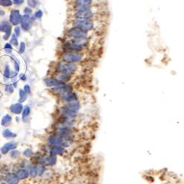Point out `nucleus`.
<instances>
[{
	"label": "nucleus",
	"mask_w": 184,
	"mask_h": 184,
	"mask_svg": "<svg viewBox=\"0 0 184 184\" xmlns=\"http://www.w3.org/2000/svg\"><path fill=\"white\" fill-rule=\"evenodd\" d=\"M26 76H25L24 74H22V75H20V79L22 80H26Z\"/></svg>",
	"instance_id": "41"
},
{
	"label": "nucleus",
	"mask_w": 184,
	"mask_h": 184,
	"mask_svg": "<svg viewBox=\"0 0 184 184\" xmlns=\"http://www.w3.org/2000/svg\"><path fill=\"white\" fill-rule=\"evenodd\" d=\"M29 172L30 173V175L32 177H35L38 175V169L35 167H29Z\"/></svg>",
	"instance_id": "25"
},
{
	"label": "nucleus",
	"mask_w": 184,
	"mask_h": 184,
	"mask_svg": "<svg viewBox=\"0 0 184 184\" xmlns=\"http://www.w3.org/2000/svg\"><path fill=\"white\" fill-rule=\"evenodd\" d=\"M16 175L19 179H26L29 176V172L26 170H20L17 172Z\"/></svg>",
	"instance_id": "17"
},
{
	"label": "nucleus",
	"mask_w": 184,
	"mask_h": 184,
	"mask_svg": "<svg viewBox=\"0 0 184 184\" xmlns=\"http://www.w3.org/2000/svg\"><path fill=\"white\" fill-rule=\"evenodd\" d=\"M76 13L75 16L77 19H90L93 16V13L89 7H80L78 6V8H76Z\"/></svg>",
	"instance_id": "2"
},
{
	"label": "nucleus",
	"mask_w": 184,
	"mask_h": 184,
	"mask_svg": "<svg viewBox=\"0 0 184 184\" xmlns=\"http://www.w3.org/2000/svg\"><path fill=\"white\" fill-rule=\"evenodd\" d=\"M24 155L26 157H30L32 155V151L31 149H27L25 150L24 152Z\"/></svg>",
	"instance_id": "29"
},
{
	"label": "nucleus",
	"mask_w": 184,
	"mask_h": 184,
	"mask_svg": "<svg viewBox=\"0 0 184 184\" xmlns=\"http://www.w3.org/2000/svg\"><path fill=\"white\" fill-rule=\"evenodd\" d=\"M0 31L1 32H5V35H4L3 38L4 40H7L8 39L9 36L10 35V33H11V27L7 22H1L0 24Z\"/></svg>",
	"instance_id": "8"
},
{
	"label": "nucleus",
	"mask_w": 184,
	"mask_h": 184,
	"mask_svg": "<svg viewBox=\"0 0 184 184\" xmlns=\"http://www.w3.org/2000/svg\"><path fill=\"white\" fill-rule=\"evenodd\" d=\"M23 2H24V0H16V1H14V4H20Z\"/></svg>",
	"instance_id": "40"
},
{
	"label": "nucleus",
	"mask_w": 184,
	"mask_h": 184,
	"mask_svg": "<svg viewBox=\"0 0 184 184\" xmlns=\"http://www.w3.org/2000/svg\"><path fill=\"white\" fill-rule=\"evenodd\" d=\"M29 112H30V108H29V107L28 105H27L24 109L23 113H22V118H23V119H24L26 117H27L29 116Z\"/></svg>",
	"instance_id": "24"
},
{
	"label": "nucleus",
	"mask_w": 184,
	"mask_h": 184,
	"mask_svg": "<svg viewBox=\"0 0 184 184\" xmlns=\"http://www.w3.org/2000/svg\"><path fill=\"white\" fill-rule=\"evenodd\" d=\"M12 117L9 114H6L3 119H1V125L2 126H8L11 123Z\"/></svg>",
	"instance_id": "19"
},
{
	"label": "nucleus",
	"mask_w": 184,
	"mask_h": 184,
	"mask_svg": "<svg viewBox=\"0 0 184 184\" xmlns=\"http://www.w3.org/2000/svg\"><path fill=\"white\" fill-rule=\"evenodd\" d=\"M24 13H25V15H29L30 13H32V9H30L29 7H25L24 10Z\"/></svg>",
	"instance_id": "34"
},
{
	"label": "nucleus",
	"mask_w": 184,
	"mask_h": 184,
	"mask_svg": "<svg viewBox=\"0 0 184 184\" xmlns=\"http://www.w3.org/2000/svg\"><path fill=\"white\" fill-rule=\"evenodd\" d=\"M58 70L60 72H65V73L72 74L76 70V66L73 63H60L58 65Z\"/></svg>",
	"instance_id": "4"
},
{
	"label": "nucleus",
	"mask_w": 184,
	"mask_h": 184,
	"mask_svg": "<svg viewBox=\"0 0 184 184\" xmlns=\"http://www.w3.org/2000/svg\"><path fill=\"white\" fill-rule=\"evenodd\" d=\"M31 22H32V20H31V18H29V16L24 15V16H22L20 20L22 29L25 31H27L28 29H29L31 27Z\"/></svg>",
	"instance_id": "9"
},
{
	"label": "nucleus",
	"mask_w": 184,
	"mask_h": 184,
	"mask_svg": "<svg viewBox=\"0 0 184 184\" xmlns=\"http://www.w3.org/2000/svg\"><path fill=\"white\" fill-rule=\"evenodd\" d=\"M1 184H6V183H1Z\"/></svg>",
	"instance_id": "45"
},
{
	"label": "nucleus",
	"mask_w": 184,
	"mask_h": 184,
	"mask_svg": "<svg viewBox=\"0 0 184 184\" xmlns=\"http://www.w3.org/2000/svg\"><path fill=\"white\" fill-rule=\"evenodd\" d=\"M17 147V144L15 143V142H8V143L5 144L1 148V153L3 154H5L7 153V152L10 150H15L16 148Z\"/></svg>",
	"instance_id": "11"
},
{
	"label": "nucleus",
	"mask_w": 184,
	"mask_h": 184,
	"mask_svg": "<svg viewBox=\"0 0 184 184\" xmlns=\"http://www.w3.org/2000/svg\"><path fill=\"white\" fill-rule=\"evenodd\" d=\"M26 99H27V93H25L24 90L21 89L20 91H19V103L24 102V101L26 100Z\"/></svg>",
	"instance_id": "22"
},
{
	"label": "nucleus",
	"mask_w": 184,
	"mask_h": 184,
	"mask_svg": "<svg viewBox=\"0 0 184 184\" xmlns=\"http://www.w3.org/2000/svg\"><path fill=\"white\" fill-rule=\"evenodd\" d=\"M64 152V148L61 146H54L50 150V155L55 156L57 155H62Z\"/></svg>",
	"instance_id": "14"
},
{
	"label": "nucleus",
	"mask_w": 184,
	"mask_h": 184,
	"mask_svg": "<svg viewBox=\"0 0 184 184\" xmlns=\"http://www.w3.org/2000/svg\"><path fill=\"white\" fill-rule=\"evenodd\" d=\"M14 65H15V69H16V72H18L19 71V64H18L16 62H15L14 63Z\"/></svg>",
	"instance_id": "39"
},
{
	"label": "nucleus",
	"mask_w": 184,
	"mask_h": 184,
	"mask_svg": "<svg viewBox=\"0 0 184 184\" xmlns=\"http://www.w3.org/2000/svg\"><path fill=\"white\" fill-rule=\"evenodd\" d=\"M4 50L8 53L11 52L12 47L11 45H10V44H8V43H7V44H5V46H4Z\"/></svg>",
	"instance_id": "31"
},
{
	"label": "nucleus",
	"mask_w": 184,
	"mask_h": 184,
	"mask_svg": "<svg viewBox=\"0 0 184 184\" xmlns=\"http://www.w3.org/2000/svg\"><path fill=\"white\" fill-rule=\"evenodd\" d=\"M73 25L77 28L82 29L87 32V31L91 30L93 27V23L89 19H76L73 22Z\"/></svg>",
	"instance_id": "1"
},
{
	"label": "nucleus",
	"mask_w": 184,
	"mask_h": 184,
	"mask_svg": "<svg viewBox=\"0 0 184 184\" xmlns=\"http://www.w3.org/2000/svg\"><path fill=\"white\" fill-rule=\"evenodd\" d=\"M3 15H4V12L3 10H0V16H3Z\"/></svg>",
	"instance_id": "42"
},
{
	"label": "nucleus",
	"mask_w": 184,
	"mask_h": 184,
	"mask_svg": "<svg viewBox=\"0 0 184 184\" xmlns=\"http://www.w3.org/2000/svg\"><path fill=\"white\" fill-rule=\"evenodd\" d=\"M10 43H11L14 46H18V40H17V38L16 37V35H12V38H11V40H10Z\"/></svg>",
	"instance_id": "27"
},
{
	"label": "nucleus",
	"mask_w": 184,
	"mask_h": 184,
	"mask_svg": "<svg viewBox=\"0 0 184 184\" xmlns=\"http://www.w3.org/2000/svg\"><path fill=\"white\" fill-rule=\"evenodd\" d=\"M27 4L30 7H35L37 4V0H28Z\"/></svg>",
	"instance_id": "28"
},
{
	"label": "nucleus",
	"mask_w": 184,
	"mask_h": 184,
	"mask_svg": "<svg viewBox=\"0 0 184 184\" xmlns=\"http://www.w3.org/2000/svg\"><path fill=\"white\" fill-rule=\"evenodd\" d=\"M4 75L6 78H9L10 77V69H9L8 66H6L5 69H4Z\"/></svg>",
	"instance_id": "26"
},
{
	"label": "nucleus",
	"mask_w": 184,
	"mask_h": 184,
	"mask_svg": "<svg viewBox=\"0 0 184 184\" xmlns=\"http://www.w3.org/2000/svg\"><path fill=\"white\" fill-rule=\"evenodd\" d=\"M25 50V44L24 42H22L20 44V53H24Z\"/></svg>",
	"instance_id": "36"
},
{
	"label": "nucleus",
	"mask_w": 184,
	"mask_h": 184,
	"mask_svg": "<svg viewBox=\"0 0 184 184\" xmlns=\"http://www.w3.org/2000/svg\"><path fill=\"white\" fill-rule=\"evenodd\" d=\"M71 78V75L70 74L68 73H65V72H59V74L58 75L57 79L58 80L62 81V82H66V81H68Z\"/></svg>",
	"instance_id": "16"
},
{
	"label": "nucleus",
	"mask_w": 184,
	"mask_h": 184,
	"mask_svg": "<svg viewBox=\"0 0 184 184\" xmlns=\"http://www.w3.org/2000/svg\"><path fill=\"white\" fill-rule=\"evenodd\" d=\"M65 108H67L69 111L77 112V111L80 109V102H78L77 99H75V100L71 101V102H68L67 105H66Z\"/></svg>",
	"instance_id": "10"
},
{
	"label": "nucleus",
	"mask_w": 184,
	"mask_h": 184,
	"mask_svg": "<svg viewBox=\"0 0 184 184\" xmlns=\"http://www.w3.org/2000/svg\"><path fill=\"white\" fill-rule=\"evenodd\" d=\"M19 154L20 153H19V151L14 150V151H13V152H10V157L13 158H16L19 156Z\"/></svg>",
	"instance_id": "30"
},
{
	"label": "nucleus",
	"mask_w": 184,
	"mask_h": 184,
	"mask_svg": "<svg viewBox=\"0 0 184 184\" xmlns=\"http://www.w3.org/2000/svg\"><path fill=\"white\" fill-rule=\"evenodd\" d=\"M15 33H16V36H19V35H20L21 31H20V28H19V27H16L15 28Z\"/></svg>",
	"instance_id": "38"
},
{
	"label": "nucleus",
	"mask_w": 184,
	"mask_h": 184,
	"mask_svg": "<svg viewBox=\"0 0 184 184\" xmlns=\"http://www.w3.org/2000/svg\"><path fill=\"white\" fill-rule=\"evenodd\" d=\"M6 91L9 92V93H13V87L12 85H6L5 86Z\"/></svg>",
	"instance_id": "32"
},
{
	"label": "nucleus",
	"mask_w": 184,
	"mask_h": 184,
	"mask_svg": "<svg viewBox=\"0 0 184 184\" xmlns=\"http://www.w3.org/2000/svg\"><path fill=\"white\" fill-rule=\"evenodd\" d=\"M13 2L11 0H0V5L3 7H10L12 5Z\"/></svg>",
	"instance_id": "23"
},
{
	"label": "nucleus",
	"mask_w": 184,
	"mask_h": 184,
	"mask_svg": "<svg viewBox=\"0 0 184 184\" xmlns=\"http://www.w3.org/2000/svg\"><path fill=\"white\" fill-rule=\"evenodd\" d=\"M44 172H45V167H44V166H41V167L38 169V174L39 175H41Z\"/></svg>",
	"instance_id": "33"
},
{
	"label": "nucleus",
	"mask_w": 184,
	"mask_h": 184,
	"mask_svg": "<svg viewBox=\"0 0 184 184\" xmlns=\"http://www.w3.org/2000/svg\"><path fill=\"white\" fill-rule=\"evenodd\" d=\"M46 165L47 166H53L56 163V157L55 156H50L47 157L44 161Z\"/></svg>",
	"instance_id": "20"
},
{
	"label": "nucleus",
	"mask_w": 184,
	"mask_h": 184,
	"mask_svg": "<svg viewBox=\"0 0 184 184\" xmlns=\"http://www.w3.org/2000/svg\"><path fill=\"white\" fill-rule=\"evenodd\" d=\"M16 1V0H13V1Z\"/></svg>",
	"instance_id": "46"
},
{
	"label": "nucleus",
	"mask_w": 184,
	"mask_h": 184,
	"mask_svg": "<svg viewBox=\"0 0 184 184\" xmlns=\"http://www.w3.org/2000/svg\"><path fill=\"white\" fill-rule=\"evenodd\" d=\"M22 109H23V107L21 103L13 104L10 107V111L14 114H20L22 113Z\"/></svg>",
	"instance_id": "15"
},
{
	"label": "nucleus",
	"mask_w": 184,
	"mask_h": 184,
	"mask_svg": "<svg viewBox=\"0 0 184 184\" xmlns=\"http://www.w3.org/2000/svg\"><path fill=\"white\" fill-rule=\"evenodd\" d=\"M0 158H1V155H0Z\"/></svg>",
	"instance_id": "44"
},
{
	"label": "nucleus",
	"mask_w": 184,
	"mask_h": 184,
	"mask_svg": "<svg viewBox=\"0 0 184 184\" xmlns=\"http://www.w3.org/2000/svg\"><path fill=\"white\" fill-rule=\"evenodd\" d=\"M45 82L46 85L47 86L50 87H61L65 85V83L62 81L58 80V79H55V78H49L45 79L44 80Z\"/></svg>",
	"instance_id": "7"
},
{
	"label": "nucleus",
	"mask_w": 184,
	"mask_h": 184,
	"mask_svg": "<svg viewBox=\"0 0 184 184\" xmlns=\"http://www.w3.org/2000/svg\"><path fill=\"white\" fill-rule=\"evenodd\" d=\"M13 86H14L15 88H16V87H17V82L14 83H13Z\"/></svg>",
	"instance_id": "43"
},
{
	"label": "nucleus",
	"mask_w": 184,
	"mask_h": 184,
	"mask_svg": "<svg viewBox=\"0 0 184 184\" xmlns=\"http://www.w3.org/2000/svg\"><path fill=\"white\" fill-rule=\"evenodd\" d=\"M61 97H62V99H63V100L66 101V102H71V101H73V100H75V99H77L76 94H75V93H72V91L66 92V93H63Z\"/></svg>",
	"instance_id": "13"
},
{
	"label": "nucleus",
	"mask_w": 184,
	"mask_h": 184,
	"mask_svg": "<svg viewBox=\"0 0 184 184\" xmlns=\"http://www.w3.org/2000/svg\"><path fill=\"white\" fill-rule=\"evenodd\" d=\"M21 18H22V16H21L20 13H19V10H12L10 15V23H11L13 25L16 26V25L19 24V23L20 22Z\"/></svg>",
	"instance_id": "6"
},
{
	"label": "nucleus",
	"mask_w": 184,
	"mask_h": 184,
	"mask_svg": "<svg viewBox=\"0 0 184 184\" xmlns=\"http://www.w3.org/2000/svg\"><path fill=\"white\" fill-rule=\"evenodd\" d=\"M24 91L26 93H30V87H29V85H26L24 88Z\"/></svg>",
	"instance_id": "37"
},
{
	"label": "nucleus",
	"mask_w": 184,
	"mask_h": 184,
	"mask_svg": "<svg viewBox=\"0 0 184 184\" xmlns=\"http://www.w3.org/2000/svg\"><path fill=\"white\" fill-rule=\"evenodd\" d=\"M42 15H43V12L40 10H38V11L35 13V16L36 18H38V19H40V18L42 16Z\"/></svg>",
	"instance_id": "35"
},
{
	"label": "nucleus",
	"mask_w": 184,
	"mask_h": 184,
	"mask_svg": "<svg viewBox=\"0 0 184 184\" xmlns=\"http://www.w3.org/2000/svg\"><path fill=\"white\" fill-rule=\"evenodd\" d=\"M93 2V0H76L78 6L80 7H89Z\"/></svg>",
	"instance_id": "18"
},
{
	"label": "nucleus",
	"mask_w": 184,
	"mask_h": 184,
	"mask_svg": "<svg viewBox=\"0 0 184 184\" xmlns=\"http://www.w3.org/2000/svg\"><path fill=\"white\" fill-rule=\"evenodd\" d=\"M2 136L4 138H15L16 136V134L10 131V130H4L2 132Z\"/></svg>",
	"instance_id": "21"
},
{
	"label": "nucleus",
	"mask_w": 184,
	"mask_h": 184,
	"mask_svg": "<svg viewBox=\"0 0 184 184\" xmlns=\"http://www.w3.org/2000/svg\"><path fill=\"white\" fill-rule=\"evenodd\" d=\"M62 59L66 63H73L80 61L82 59V55L77 52H68L64 53L62 56Z\"/></svg>",
	"instance_id": "3"
},
{
	"label": "nucleus",
	"mask_w": 184,
	"mask_h": 184,
	"mask_svg": "<svg viewBox=\"0 0 184 184\" xmlns=\"http://www.w3.org/2000/svg\"><path fill=\"white\" fill-rule=\"evenodd\" d=\"M67 35L74 38H86L87 37V32L79 28L74 27L69 29Z\"/></svg>",
	"instance_id": "5"
},
{
	"label": "nucleus",
	"mask_w": 184,
	"mask_h": 184,
	"mask_svg": "<svg viewBox=\"0 0 184 184\" xmlns=\"http://www.w3.org/2000/svg\"><path fill=\"white\" fill-rule=\"evenodd\" d=\"M4 180L8 184H17L19 183V180L17 175L13 173H9L4 178Z\"/></svg>",
	"instance_id": "12"
}]
</instances>
